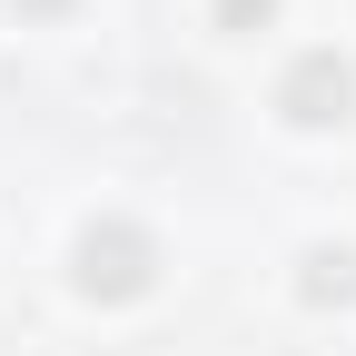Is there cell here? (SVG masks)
I'll return each instance as SVG.
<instances>
[{
	"label": "cell",
	"instance_id": "1",
	"mask_svg": "<svg viewBox=\"0 0 356 356\" xmlns=\"http://www.w3.org/2000/svg\"><path fill=\"white\" fill-rule=\"evenodd\" d=\"M287 109H297L307 129H327V119H346V60H307V70L287 79Z\"/></svg>",
	"mask_w": 356,
	"mask_h": 356
}]
</instances>
